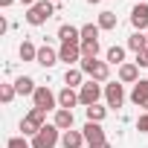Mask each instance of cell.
<instances>
[{
    "mask_svg": "<svg viewBox=\"0 0 148 148\" xmlns=\"http://www.w3.org/2000/svg\"><path fill=\"white\" fill-rule=\"evenodd\" d=\"M52 3H61V0H52Z\"/></svg>",
    "mask_w": 148,
    "mask_h": 148,
    "instance_id": "cell-36",
    "label": "cell"
},
{
    "mask_svg": "<svg viewBox=\"0 0 148 148\" xmlns=\"http://www.w3.org/2000/svg\"><path fill=\"white\" fill-rule=\"evenodd\" d=\"M73 122H76V116H73V110H67V108H58L55 110V128L58 131H73Z\"/></svg>",
    "mask_w": 148,
    "mask_h": 148,
    "instance_id": "cell-12",
    "label": "cell"
},
{
    "mask_svg": "<svg viewBox=\"0 0 148 148\" xmlns=\"http://www.w3.org/2000/svg\"><path fill=\"white\" fill-rule=\"evenodd\" d=\"M136 67H148V49H142V52H136V61H134Z\"/></svg>",
    "mask_w": 148,
    "mask_h": 148,
    "instance_id": "cell-30",
    "label": "cell"
},
{
    "mask_svg": "<svg viewBox=\"0 0 148 148\" xmlns=\"http://www.w3.org/2000/svg\"><path fill=\"white\" fill-rule=\"evenodd\" d=\"M82 134H84L87 145H105V128H102V122H87L82 128Z\"/></svg>",
    "mask_w": 148,
    "mask_h": 148,
    "instance_id": "cell-7",
    "label": "cell"
},
{
    "mask_svg": "<svg viewBox=\"0 0 148 148\" xmlns=\"http://www.w3.org/2000/svg\"><path fill=\"white\" fill-rule=\"evenodd\" d=\"M84 113H87V122H102V119L108 116V108H102V105H90V108H84Z\"/></svg>",
    "mask_w": 148,
    "mask_h": 148,
    "instance_id": "cell-23",
    "label": "cell"
},
{
    "mask_svg": "<svg viewBox=\"0 0 148 148\" xmlns=\"http://www.w3.org/2000/svg\"><path fill=\"white\" fill-rule=\"evenodd\" d=\"M119 82L136 84V82H139V67H136V64H122V67H119Z\"/></svg>",
    "mask_w": 148,
    "mask_h": 148,
    "instance_id": "cell-15",
    "label": "cell"
},
{
    "mask_svg": "<svg viewBox=\"0 0 148 148\" xmlns=\"http://www.w3.org/2000/svg\"><path fill=\"white\" fill-rule=\"evenodd\" d=\"M55 145H58V128L55 125H44L32 136V148H55Z\"/></svg>",
    "mask_w": 148,
    "mask_h": 148,
    "instance_id": "cell-4",
    "label": "cell"
},
{
    "mask_svg": "<svg viewBox=\"0 0 148 148\" xmlns=\"http://www.w3.org/2000/svg\"><path fill=\"white\" fill-rule=\"evenodd\" d=\"M145 38H148V32H145Z\"/></svg>",
    "mask_w": 148,
    "mask_h": 148,
    "instance_id": "cell-38",
    "label": "cell"
},
{
    "mask_svg": "<svg viewBox=\"0 0 148 148\" xmlns=\"http://www.w3.org/2000/svg\"><path fill=\"white\" fill-rule=\"evenodd\" d=\"M82 142H87L82 131H64L61 134V145L64 148H82Z\"/></svg>",
    "mask_w": 148,
    "mask_h": 148,
    "instance_id": "cell-17",
    "label": "cell"
},
{
    "mask_svg": "<svg viewBox=\"0 0 148 148\" xmlns=\"http://www.w3.org/2000/svg\"><path fill=\"white\" fill-rule=\"evenodd\" d=\"M136 3H145V0H136Z\"/></svg>",
    "mask_w": 148,
    "mask_h": 148,
    "instance_id": "cell-37",
    "label": "cell"
},
{
    "mask_svg": "<svg viewBox=\"0 0 148 148\" xmlns=\"http://www.w3.org/2000/svg\"><path fill=\"white\" fill-rule=\"evenodd\" d=\"M142 108H145V113H148V102H145V105H142Z\"/></svg>",
    "mask_w": 148,
    "mask_h": 148,
    "instance_id": "cell-35",
    "label": "cell"
},
{
    "mask_svg": "<svg viewBox=\"0 0 148 148\" xmlns=\"http://www.w3.org/2000/svg\"><path fill=\"white\" fill-rule=\"evenodd\" d=\"M122 61H125V49L122 47H110L108 49V64H119L122 67Z\"/></svg>",
    "mask_w": 148,
    "mask_h": 148,
    "instance_id": "cell-26",
    "label": "cell"
},
{
    "mask_svg": "<svg viewBox=\"0 0 148 148\" xmlns=\"http://www.w3.org/2000/svg\"><path fill=\"white\" fill-rule=\"evenodd\" d=\"M58 58H61V61H67V64H76V61H82V44H61V49H58Z\"/></svg>",
    "mask_w": 148,
    "mask_h": 148,
    "instance_id": "cell-10",
    "label": "cell"
},
{
    "mask_svg": "<svg viewBox=\"0 0 148 148\" xmlns=\"http://www.w3.org/2000/svg\"><path fill=\"white\" fill-rule=\"evenodd\" d=\"M58 38H61V44H82V29L70 26V23H61L58 26Z\"/></svg>",
    "mask_w": 148,
    "mask_h": 148,
    "instance_id": "cell-11",
    "label": "cell"
},
{
    "mask_svg": "<svg viewBox=\"0 0 148 148\" xmlns=\"http://www.w3.org/2000/svg\"><path fill=\"white\" fill-rule=\"evenodd\" d=\"M116 12H110V9H105V12H99V29H116Z\"/></svg>",
    "mask_w": 148,
    "mask_h": 148,
    "instance_id": "cell-20",
    "label": "cell"
},
{
    "mask_svg": "<svg viewBox=\"0 0 148 148\" xmlns=\"http://www.w3.org/2000/svg\"><path fill=\"white\" fill-rule=\"evenodd\" d=\"M15 90L21 93V96H35V79H29V76H21L18 82H15Z\"/></svg>",
    "mask_w": 148,
    "mask_h": 148,
    "instance_id": "cell-18",
    "label": "cell"
},
{
    "mask_svg": "<svg viewBox=\"0 0 148 148\" xmlns=\"http://www.w3.org/2000/svg\"><path fill=\"white\" fill-rule=\"evenodd\" d=\"M82 73H87L93 82H108L110 64L108 61H96V58H82Z\"/></svg>",
    "mask_w": 148,
    "mask_h": 148,
    "instance_id": "cell-2",
    "label": "cell"
},
{
    "mask_svg": "<svg viewBox=\"0 0 148 148\" xmlns=\"http://www.w3.org/2000/svg\"><path fill=\"white\" fill-rule=\"evenodd\" d=\"M99 96H102V87H99V82H84L82 84V90H79V102L84 105V108H90V105H99Z\"/></svg>",
    "mask_w": 148,
    "mask_h": 148,
    "instance_id": "cell-5",
    "label": "cell"
},
{
    "mask_svg": "<svg viewBox=\"0 0 148 148\" xmlns=\"http://www.w3.org/2000/svg\"><path fill=\"white\" fill-rule=\"evenodd\" d=\"M15 84H0V102L3 105H12V99H15Z\"/></svg>",
    "mask_w": 148,
    "mask_h": 148,
    "instance_id": "cell-27",
    "label": "cell"
},
{
    "mask_svg": "<svg viewBox=\"0 0 148 148\" xmlns=\"http://www.w3.org/2000/svg\"><path fill=\"white\" fill-rule=\"evenodd\" d=\"M87 3H93V6H96V3H102V0H87Z\"/></svg>",
    "mask_w": 148,
    "mask_h": 148,
    "instance_id": "cell-34",
    "label": "cell"
},
{
    "mask_svg": "<svg viewBox=\"0 0 148 148\" xmlns=\"http://www.w3.org/2000/svg\"><path fill=\"white\" fill-rule=\"evenodd\" d=\"M6 148H32V142H26L23 136H12V139L6 142Z\"/></svg>",
    "mask_w": 148,
    "mask_h": 148,
    "instance_id": "cell-28",
    "label": "cell"
},
{
    "mask_svg": "<svg viewBox=\"0 0 148 148\" xmlns=\"http://www.w3.org/2000/svg\"><path fill=\"white\" fill-rule=\"evenodd\" d=\"M82 79H84L82 67H67V73H64V82H67V87H82Z\"/></svg>",
    "mask_w": 148,
    "mask_h": 148,
    "instance_id": "cell-19",
    "label": "cell"
},
{
    "mask_svg": "<svg viewBox=\"0 0 148 148\" xmlns=\"http://www.w3.org/2000/svg\"><path fill=\"white\" fill-rule=\"evenodd\" d=\"M32 102H35V108H41V110H52L55 102H58V96H55L49 87H38L35 96H32Z\"/></svg>",
    "mask_w": 148,
    "mask_h": 148,
    "instance_id": "cell-6",
    "label": "cell"
},
{
    "mask_svg": "<svg viewBox=\"0 0 148 148\" xmlns=\"http://www.w3.org/2000/svg\"><path fill=\"white\" fill-rule=\"evenodd\" d=\"M99 55V41H84L82 44V58H96Z\"/></svg>",
    "mask_w": 148,
    "mask_h": 148,
    "instance_id": "cell-25",
    "label": "cell"
},
{
    "mask_svg": "<svg viewBox=\"0 0 148 148\" xmlns=\"http://www.w3.org/2000/svg\"><path fill=\"white\" fill-rule=\"evenodd\" d=\"M128 47H131L134 52H142V49H148V38H145L142 32H134V35L128 38Z\"/></svg>",
    "mask_w": 148,
    "mask_h": 148,
    "instance_id": "cell-22",
    "label": "cell"
},
{
    "mask_svg": "<svg viewBox=\"0 0 148 148\" xmlns=\"http://www.w3.org/2000/svg\"><path fill=\"white\" fill-rule=\"evenodd\" d=\"M58 105H61V108H67V110H73V108L82 105V102H79V93L73 90V87H64V90L58 93Z\"/></svg>",
    "mask_w": 148,
    "mask_h": 148,
    "instance_id": "cell-16",
    "label": "cell"
},
{
    "mask_svg": "<svg viewBox=\"0 0 148 148\" xmlns=\"http://www.w3.org/2000/svg\"><path fill=\"white\" fill-rule=\"evenodd\" d=\"M44 119H47V110H41V108H32L23 119H21V131H23V136L29 134V136H35L41 128H44Z\"/></svg>",
    "mask_w": 148,
    "mask_h": 148,
    "instance_id": "cell-3",
    "label": "cell"
},
{
    "mask_svg": "<svg viewBox=\"0 0 148 148\" xmlns=\"http://www.w3.org/2000/svg\"><path fill=\"white\" fill-rule=\"evenodd\" d=\"M52 15H55V3H52V0H38V3L26 12V23H29V26H41V23H47Z\"/></svg>",
    "mask_w": 148,
    "mask_h": 148,
    "instance_id": "cell-1",
    "label": "cell"
},
{
    "mask_svg": "<svg viewBox=\"0 0 148 148\" xmlns=\"http://www.w3.org/2000/svg\"><path fill=\"white\" fill-rule=\"evenodd\" d=\"M105 99H108V108H122L125 105V90L119 82H110L105 87Z\"/></svg>",
    "mask_w": 148,
    "mask_h": 148,
    "instance_id": "cell-8",
    "label": "cell"
},
{
    "mask_svg": "<svg viewBox=\"0 0 148 148\" xmlns=\"http://www.w3.org/2000/svg\"><path fill=\"white\" fill-rule=\"evenodd\" d=\"M12 3H15V0H0V6H3V9H9Z\"/></svg>",
    "mask_w": 148,
    "mask_h": 148,
    "instance_id": "cell-31",
    "label": "cell"
},
{
    "mask_svg": "<svg viewBox=\"0 0 148 148\" xmlns=\"http://www.w3.org/2000/svg\"><path fill=\"white\" fill-rule=\"evenodd\" d=\"M136 131H139V134H148V113H142V116H139V122H136Z\"/></svg>",
    "mask_w": 148,
    "mask_h": 148,
    "instance_id": "cell-29",
    "label": "cell"
},
{
    "mask_svg": "<svg viewBox=\"0 0 148 148\" xmlns=\"http://www.w3.org/2000/svg\"><path fill=\"white\" fill-rule=\"evenodd\" d=\"M131 23H134L136 32L148 29V3H136V6L131 9Z\"/></svg>",
    "mask_w": 148,
    "mask_h": 148,
    "instance_id": "cell-9",
    "label": "cell"
},
{
    "mask_svg": "<svg viewBox=\"0 0 148 148\" xmlns=\"http://www.w3.org/2000/svg\"><path fill=\"white\" fill-rule=\"evenodd\" d=\"M21 3H23V6H29V9H32V6H35V3H38V0H21Z\"/></svg>",
    "mask_w": 148,
    "mask_h": 148,
    "instance_id": "cell-32",
    "label": "cell"
},
{
    "mask_svg": "<svg viewBox=\"0 0 148 148\" xmlns=\"http://www.w3.org/2000/svg\"><path fill=\"white\" fill-rule=\"evenodd\" d=\"M58 61H61V58H58V52H55L52 47H47V44L38 47V61H35V64H41V67H55Z\"/></svg>",
    "mask_w": 148,
    "mask_h": 148,
    "instance_id": "cell-13",
    "label": "cell"
},
{
    "mask_svg": "<svg viewBox=\"0 0 148 148\" xmlns=\"http://www.w3.org/2000/svg\"><path fill=\"white\" fill-rule=\"evenodd\" d=\"M90 148H110V145H108V142H105V145H90Z\"/></svg>",
    "mask_w": 148,
    "mask_h": 148,
    "instance_id": "cell-33",
    "label": "cell"
},
{
    "mask_svg": "<svg viewBox=\"0 0 148 148\" xmlns=\"http://www.w3.org/2000/svg\"><path fill=\"white\" fill-rule=\"evenodd\" d=\"M131 102L139 105V108L148 102V79H139V82L134 84V90H131Z\"/></svg>",
    "mask_w": 148,
    "mask_h": 148,
    "instance_id": "cell-14",
    "label": "cell"
},
{
    "mask_svg": "<svg viewBox=\"0 0 148 148\" xmlns=\"http://www.w3.org/2000/svg\"><path fill=\"white\" fill-rule=\"evenodd\" d=\"M84 41H99V23L93 26V23H84L82 26V44Z\"/></svg>",
    "mask_w": 148,
    "mask_h": 148,
    "instance_id": "cell-24",
    "label": "cell"
},
{
    "mask_svg": "<svg viewBox=\"0 0 148 148\" xmlns=\"http://www.w3.org/2000/svg\"><path fill=\"white\" fill-rule=\"evenodd\" d=\"M18 52H21V58H23V61H38V47H35L32 41H26V38H23V44H21V49H18Z\"/></svg>",
    "mask_w": 148,
    "mask_h": 148,
    "instance_id": "cell-21",
    "label": "cell"
}]
</instances>
